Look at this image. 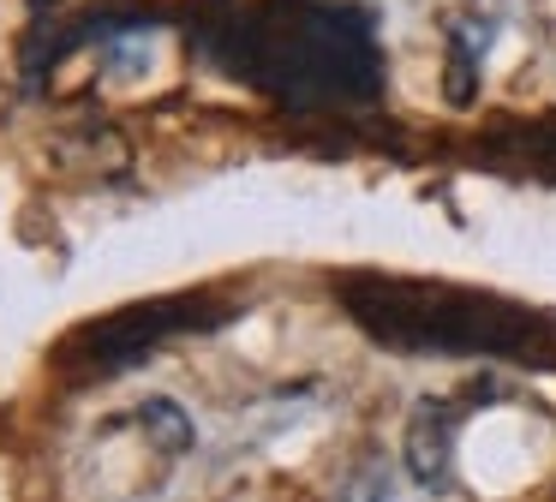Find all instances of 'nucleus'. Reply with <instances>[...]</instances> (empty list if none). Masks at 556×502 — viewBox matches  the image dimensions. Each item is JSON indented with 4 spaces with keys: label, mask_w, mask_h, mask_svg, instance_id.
Here are the masks:
<instances>
[{
    "label": "nucleus",
    "mask_w": 556,
    "mask_h": 502,
    "mask_svg": "<svg viewBox=\"0 0 556 502\" xmlns=\"http://www.w3.org/2000/svg\"><path fill=\"white\" fill-rule=\"evenodd\" d=\"M341 305L389 347L413 353H503V359H551L556 329H544L532 311L503 299L455 293V287L419 281H353L341 287Z\"/></svg>",
    "instance_id": "1"
},
{
    "label": "nucleus",
    "mask_w": 556,
    "mask_h": 502,
    "mask_svg": "<svg viewBox=\"0 0 556 502\" xmlns=\"http://www.w3.org/2000/svg\"><path fill=\"white\" fill-rule=\"evenodd\" d=\"M216 323H222V305H210V299H156V305L121 311V317L85 329L73 341V353L97 359V365H126V359L150 353L156 341H168V335H180V329H216Z\"/></svg>",
    "instance_id": "2"
},
{
    "label": "nucleus",
    "mask_w": 556,
    "mask_h": 502,
    "mask_svg": "<svg viewBox=\"0 0 556 502\" xmlns=\"http://www.w3.org/2000/svg\"><path fill=\"white\" fill-rule=\"evenodd\" d=\"M401 466H407V478L419 490H448V473H455V418L443 413V401H425L413 413Z\"/></svg>",
    "instance_id": "3"
},
{
    "label": "nucleus",
    "mask_w": 556,
    "mask_h": 502,
    "mask_svg": "<svg viewBox=\"0 0 556 502\" xmlns=\"http://www.w3.org/2000/svg\"><path fill=\"white\" fill-rule=\"evenodd\" d=\"M138 425L150 430V442H156L162 454H186L192 449V418H186V406L180 401H168V394H150L144 406H138Z\"/></svg>",
    "instance_id": "4"
},
{
    "label": "nucleus",
    "mask_w": 556,
    "mask_h": 502,
    "mask_svg": "<svg viewBox=\"0 0 556 502\" xmlns=\"http://www.w3.org/2000/svg\"><path fill=\"white\" fill-rule=\"evenodd\" d=\"M336 502H395V478H389V466H365L336 490Z\"/></svg>",
    "instance_id": "5"
}]
</instances>
